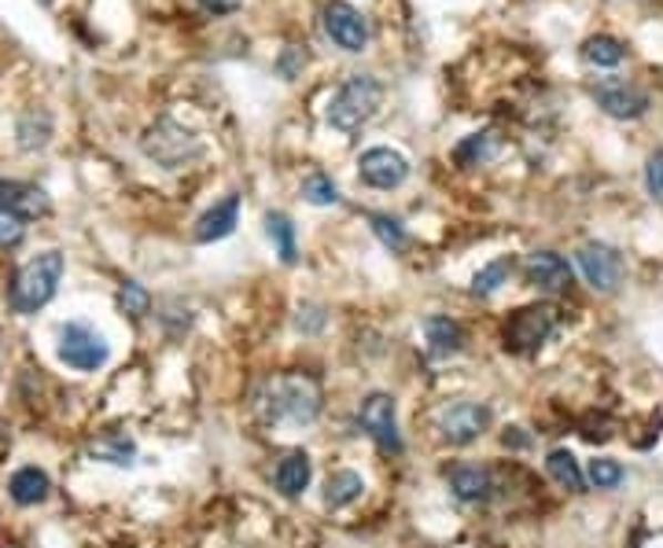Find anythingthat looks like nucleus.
I'll return each mask as SVG.
<instances>
[{"label": "nucleus", "instance_id": "obj_4", "mask_svg": "<svg viewBox=\"0 0 663 548\" xmlns=\"http://www.w3.org/2000/svg\"><path fill=\"white\" fill-rule=\"evenodd\" d=\"M141 147H144V155L155 158L163 169H181L185 163H192V158H200V152H203L196 133H188L185 125L174 118H159L152 130L144 133Z\"/></svg>", "mask_w": 663, "mask_h": 548}, {"label": "nucleus", "instance_id": "obj_23", "mask_svg": "<svg viewBox=\"0 0 663 548\" xmlns=\"http://www.w3.org/2000/svg\"><path fill=\"white\" fill-rule=\"evenodd\" d=\"M545 467H550V475H553L564 489H571V494H582V489H586V475H582L579 461H575V456H571L568 449H553L550 461H545Z\"/></svg>", "mask_w": 663, "mask_h": 548}, {"label": "nucleus", "instance_id": "obj_22", "mask_svg": "<svg viewBox=\"0 0 663 548\" xmlns=\"http://www.w3.org/2000/svg\"><path fill=\"white\" fill-rule=\"evenodd\" d=\"M89 456H93V461L114 464V467H125V464H133L136 445L125 435H104V438H96L93 445H89Z\"/></svg>", "mask_w": 663, "mask_h": 548}, {"label": "nucleus", "instance_id": "obj_13", "mask_svg": "<svg viewBox=\"0 0 663 548\" xmlns=\"http://www.w3.org/2000/svg\"><path fill=\"white\" fill-rule=\"evenodd\" d=\"M0 210L16 214L19 221H33L49 214V196H44V188L30 185V180L0 177Z\"/></svg>", "mask_w": 663, "mask_h": 548}, {"label": "nucleus", "instance_id": "obj_30", "mask_svg": "<svg viewBox=\"0 0 663 548\" xmlns=\"http://www.w3.org/2000/svg\"><path fill=\"white\" fill-rule=\"evenodd\" d=\"M119 306H122V313H130L133 321H141V317L152 310V294H147V288H141L136 280H125L119 291Z\"/></svg>", "mask_w": 663, "mask_h": 548}, {"label": "nucleus", "instance_id": "obj_12", "mask_svg": "<svg viewBox=\"0 0 663 548\" xmlns=\"http://www.w3.org/2000/svg\"><path fill=\"white\" fill-rule=\"evenodd\" d=\"M523 277H528L531 288L550 291V294H560L571 288V266L557 255V250H534V255H528V261H523Z\"/></svg>", "mask_w": 663, "mask_h": 548}, {"label": "nucleus", "instance_id": "obj_32", "mask_svg": "<svg viewBox=\"0 0 663 548\" xmlns=\"http://www.w3.org/2000/svg\"><path fill=\"white\" fill-rule=\"evenodd\" d=\"M645 185H649V196H653L656 203H663V147L649 155V163H645Z\"/></svg>", "mask_w": 663, "mask_h": 548}, {"label": "nucleus", "instance_id": "obj_19", "mask_svg": "<svg viewBox=\"0 0 663 548\" xmlns=\"http://www.w3.org/2000/svg\"><path fill=\"white\" fill-rule=\"evenodd\" d=\"M425 335H428L436 358H450V353H461V347H465V331L457 321H450V317H428Z\"/></svg>", "mask_w": 663, "mask_h": 548}, {"label": "nucleus", "instance_id": "obj_26", "mask_svg": "<svg viewBox=\"0 0 663 548\" xmlns=\"http://www.w3.org/2000/svg\"><path fill=\"white\" fill-rule=\"evenodd\" d=\"M498 152V133H472L468 136L465 144H457V152H453V158L461 166H479V163H487L490 155Z\"/></svg>", "mask_w": 663, "mask_h": 548}, {"label": "nucleus", "instance_id": "obj_17", "mask_svg": "<svg viewBox=\"0 0 663 548\" xmlns=\"http://www.w3.org/2000/svg\"><path fill=\"white\" fill-rule=\"evenodd\" d=\"M49 489H52V483H49V475L41 472V467H19L16 475H11V483H8V494H11V500L16 505H41L44 497H49Z\"/></svg>", "mask_w": 663, "mask_h": 548}, {"label": "nucleus", "instance_id": "obj_15", "mask_svg": "<svg viewBox=\"0 0 663 548\" xmlns=\"http://www.w3.org/2000/svg\"><path fill=\"white\" fill-rule=\"evenodd\" d=\"M236 225H239V196H225L218 207H211L196 221V239L200 244H214V239L233 236Z\"/></svg>", "mask_w": 663, "mask_h": 548}, {"label": "nucleus", "instance_id": "obj_3", "mask_svg": "<svg viewBox=\"0 0 663 548\" xmlns=\"http://www.w3.org/2000/svg\"><path fill=\"white\" fill-rule=\"evenodd\" d=\"M384 85L373 74H350L328 100V125L339 133H358L380 111Z\"/></svg>", "mask_w": 663, "mask_h": 548}, {"label": "nucleus", "instance_id": "obj_1", "mask_svg": "<svg viewBox=\"0 0 663 548\" xmlns=\"http://www.w3.org/2000/svg\"><path fill=\"white\" fill-rule=\"evenodd\" d=\"M258 409L266 424H314L322 413V386L314 375H277L258 394Z\"/></svg>", "mask_w": 663, "mask_h": 548}, {"label": "nucleus", "instance_id": "obj_16", "mask_svg": "<svg viewBox=\"0 0 663 548\" xmlns=\"http://www.w3.org/2000/svg\"><path fill=\"white\" fill-rule=\"evenodd\" d=\"M450 489L457 500H465V505H476V500H487L494 483H490V472L479 464H457L450 472Z\"/></svg>", "mask_w": 663, "mask_h": 548}, {"label": "nucleus", "instance_id": "obj_10", "mask_svg": "<svg viewBox=\"0 0 663 548\" xmlns=\"http://www.w3.org/2000/svg\"><path fill=\"white\" fill-rule=\"evenodd\" d=\"M490 427V409L479 402H457L442 413L439 431L450 445H472Z\"/></svg>", "mask_w": 663, "mask_h": 548}, {"label": "nucleus", "instance_id": "obj_20", "mask_svg": "<svg viewBox=\"0 0 663 548\" xmlns=\"http://www.w3.org/2000/svg\"><path fill=\"white\" fill-rule=\"evenodd\" d=\"M52 141V118L49 111H27L19 118V147L22 152H41Z\"/></svg>", "mask_w": 663, "mask_h": 548}, {"label": "nucleus", "instance_id": "obj_24", "mask_svg": "<svg viewBox=\"0 0 663 548\" xmlns=\"http://www.w3.org/2000/svg\"><path fill=\"white\" fill-rule=\"evenodd\" d=\"M266 232L273 239V247H277V255H280L284 266H295L299 250H295V225L288 221V214H269V218H266Z\"/></svg>", "mask_w": 663, "mask_h": 548}, {"label": "nucleus", "instance_id": "obj_28", "mask_svg": "<svg viewBox=\"0 0 663 548\" xmlns=\"http://www.w3.org/2000/svg\"><path fill=\"white\" fill-rule=\"evenodd\" d=\"M369 225H373V232H376V239L391 250V255H398V250H406L409 247V236H406V228L398 225L395 218H387V214H373L369 218Z\"/></svg>", "mask_w": 663, "mask_h": 548}, {"label": "nucleus", "instance_id": "obj_2", "mask_svg": "<svg viewBox=\"0 0 663 548\" xmlns=\"http://www.w3.org/2000/svg\"><path fill=\"white\" fill-rule=\"evenodd\" d=\"M63 269H67V261L60 250H44V255L30 258L27 266L16 272V280H11V294H8L11 310L30 317V313H38L41 306H49L55 288H60V280H63Z\"/></svg>", "mask_w": 663, "mask_h": 548}, {"label": "nucleus", "instance_id": "obj_18", "mask_svg": "<svg viewBox=\"0 0 663 548\" xmlns=\"http://www.w3.org/2000/svg\"><path fill=\"white\" fill-rule=\"evenodd\" d=\"M310 475H314V464L306 453H288L284 461L277 464V489L284 497H299L306 486H310Z\"/></svg>", "mask_w": 663, "mask_h": 548}, {"label": "nucleus", "instance_id": "obj_6", "mask_svg": "<svg viewBox=\"0 0 663 548\" xmlns=\"http://www.w3.org/2000/svg\"><path fill=\"white\" fill-rule=\"evenodd\" d=\"M579 269H582V277H586L590 288L601 291V294H612L626 277L623 255L609 244H582L579 247Z\"/></svg>", "mask_w": 663, "mask_h": 548}, {"label": "nucleus", "instance_id": "obj_35", "mask_svg": "<svg viewBox=\"0 0 663 548\" xmlns=\"http://www.w3.org/2000/svg\"><path fill=\"white\" fill-rule=\"evenodd\" d=\"M203 8L211 11V15H228V11L239 8V0H200Z\"/></svg>", "mask_w": 663, "mask_h": 548}, {"label": "nucleus", "instance_id": "obj_14", "mask_svg": "<svg viewBox=\"0 0 663 548\" xmlns=\"http://www.w3.org/2000/svg\"><path fill=\"white\" fill-rule=\"evenodd\" d=\"M593 100H598V107L604 114H612V118H642L649 111V96L642 93L638 85H626V82H601L593 89Z\"/></svg>", "mask_w": 663, "mask_h": 548}, {"label": "nucleus", "instance_id": "obj_8", "mask_svg": "<svg viewBox=\"0 0 663 548\" xmlns=\"http://www.w3.org/2000/svg\"><path fill=\"white\" fill-rule=\"evenodd\" d=\"M325 30L343 52H365V44H369V22L347 0H328L325 4Z\"/></svg>", "mask_w": 663, "mask_h": 548}, {"label": "nucleus", "instance_id": "obj_29", "mask_svg": "<svg viewBox=\"0 0 663 548\" xmlns=\"http://www.w3.org/2000/svg\"><path fill=\"white\" fill-rule=\"evenodd\" d=\"M303 199L314 207H332V203H339V188L328 174H310L303 180Z\"/></svg>", "mask_w": 663, "mask_h": 548}, {"label": "nucleus", "instance_id": "obj_34", "mask_svg": "<svg viewBox=\"0 0 663 548\" xmlns=\"http://www.w3.org/2000/svg\"><path fill=\"white\" fill-rule=\"evenodd\" d=\"M19 239H22V221L16 214L0 210V247H16Z\"/></svg>", "mask_w": 663, "mask_h": 548}, {"label": "nucleus", "instance_id": "obj_36", "mask_svg": "<svg viewBox=\"0 0 663 548\" xmlns=\"http://www.w3.org/2000/svg\"><path fill=\"white\" fill-rule=\"evenodd\" d=\"M517 431H520V427H512V431H509V435H506V445H528V438H520Z\"/></svg>", "mask_w": 663, "mask_h": 548}, {"label": "nucleus", "instance_id": "obj_25", "mask_svg": "<svg viewBox=\"0 0 663 548\" xmlns=\"http://www.w3.org/2000/svg\"><path fill=\"white\" fill-rule=\"evenodd\" d=\"M623 44L609 38V33H598V38H590L586 44H582V60H586L590 66H620L623 63Z\"/></svg>", "mask_w": 663, "mask_h": 548}, {"label": "nucleus", "instance_id": "obj_11", "mask_svg": "<svg viewBox=\"0 0 663 548\" xmlns=\"http://www.w3.org/2000/svg\"><path fill=\"white\" fill-rule=\"evenodd\" d=\"M358 174L369 188H398L409 177V158L391 147H369L358 158Z\"/></svg>", "mask_w": 663, "mask_h": 548}, {"label": "nucleus", "instance_id": "obj_7", "mask_svg": "<svg viewBox=\"0 0 663 548\" xmlns=\"http://www.w3.org/2000/svg\"><path fill=\"white\" fill-rule=\"evenodd\" d=\"M108 342L89 324H67L60 331V361L78 372H96L108 361Z\"/></svg>", "mask_w": 663, "mask_h": 548}, {"label": "nucleus", "instance_id": "obj_33", "mask_svg": "<svg viewBox=\"0 0 663 548\" xmlns=\"http://www.w3.org/2000/svg\"><path fill=\"white\" fill-rule=\"evenodd\" d=\"M306 66V52L303 49H295V44H288V49L280 52V60H277V71L284 82H292V77H299V71Z\"/></svg>", "mask_w": 663, "mask_h": 548}, {"label": "nucleus", "instance_id": "obj_5", "mask_svg": "<svg viewBox=\"0 0 663 548\" xmlns=\"http://www.w3.org/2000/svg\"><path fill=\"white\" fill-rule=\"evenodd\" d=\"M560 324V310L550 302L520 306L506 321V350L512 353H534Z\"/></svg>", "mask_w": 663, "mask_h": 548}, {"label": "nucleus", "instance_id": "obj_9", "mask_svg": "<svg viewBox=\"0 0 663 548\" xmlns=\"http://www.w3.org/2000/svg\"><path fill=\"white\" fill-rule=\"evenodd\" d=\"M361 427L384 453H402V438H398V420H395V397L391 394H369V397H365Z\"/></svg>", "mask_w": 663, "mask_h": 548}, {"label": "nucleus", "instance_id": "obj_27", "mask_svg": "<svg viewBox=\"0 0 663 548\" xmlns=\"http://www.w3.org/2000/svg\"><path fill=\"white\" fill-rule=\"evenodd\" d=\"M509 277H512V258H498V261H490L487 269H479V272H476V280H472V294H479V299H487V294H494Z\"/></svg>", "mask_w": 663, "mask_h": 548}, {"label": "nucleus", "instance_id": "obj_21", "mask_svg": "<svg viewBox=\"0 0 663 548\" xmlns=\"http://www.w3.org/2000/svg\"><path fill=\"white\" fill-rule=\"evenodd\" d=\"M361 489H365V483L358 472H336V475H328V483H325V505L347 508L361 497Z\"/></svg>", "mask_w": 663, "mask_h": 548}, {"label": "nucleus", "instance_id": "obj_31", "mask_svg": "<svg viewBox=\"0 0 663 548\" xmlns=\"http://www.w3.org/2000/svg\"><path fill=\"white\" fill-rule=\"evenodd\" d=\"M586 478L598 489H615L623 483V467L615 464V461H609V456H601V461H590V472H586Z\"/></svg>", "mask_w": 663, "mask_h": 548}]
</instances>
